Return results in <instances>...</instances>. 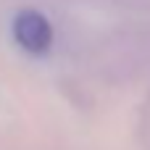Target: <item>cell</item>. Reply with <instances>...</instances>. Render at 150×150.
<instances>
[{"instance_id":"6da1fadb","label":"cell","mask_w":150,"mask_h":150,"mask_svg":"<svg viewBox=\"0 0 150 150\" xmlns=\"http://www.w3.org/2000/svg\"><path fill=\"white\" fill-rule=\"evenodd\" d=\"M13 37L26 53H47L53 45V26L37 11H21L13 18Z\"/></svg>"}]
</instances>
